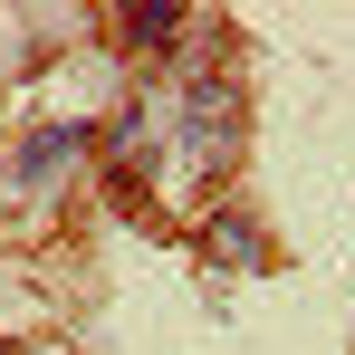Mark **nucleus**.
<instances>
[{
    "label": "nucleus",
    "instance_id": "f257e3e1",
    "mask_svg": "<svg viewBox=\"0 0 355 355\" xmlns=\"http://www.w3.org/2000/svg\"><path fill=\"white\" fill-rule=\"evenodd\" d=\"M125 29H135V39H144V49H164V39H182V19H173V10H135V19H125Z\"/></svg>",
    "mask_w": 355,
    "mask_h": 355
}]
</instances>
